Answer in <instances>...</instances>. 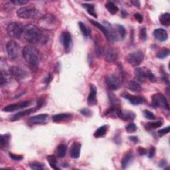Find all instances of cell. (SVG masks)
<instances>
[{
    "instance_id": "obj_26",
    "label": "cell",
    "mask_w": 170,
    "mask_h": 170,
    "mask_svg": "<svg viewBox=\"0 0 170 170\" xmlns=\"http://www.w3.org/2000/svg\"><path fill=\"white\" fill-rule=\"evenodd\" d=\"M89 21H90V22L92 24H93L94 26H95L96 27L98 28L99 30L102 32V33H103L105 35L106 37H107V33H108L107 29H106V27L104 25H101L100 23H99L98 22H97V21H95L93 19H89Z\"/></svg>"
},
{
    "instance_id": "obj_40",
    "label": "cell",
    "mask_w": 170,
    "mask_h": 170,
    "mask_svg": "<svg viewBox=\"0 0 170 170\" xmlns=\"http://www.w3.org/2000/svg\"><path fill=\"white\" fill-rule=\"evenodd\" d=\"M144 115L147 119H149V120H155V116L151 112L149 111V110H144Z\"/></svg>"
},
{
    "instance_id": "obj_4",
    "label": "cell",
    "mask_w": 170,
    "mask_h": 170,
    "mask_svg": "<svg viewBox=\"0 0 170 170\" xmlns=\"http://www.w3.org/2000/svg\"><path fill=\"white\" fill-rule=\"evenodd\" d=\"M22 24L17 22L11 23L8 27V34L11 38L21 39L24 30Z\"/></svg>"
},
{
    "instance_id": "obj_8",
    "label": "cell",
    "mask_w": 170,
    "mask_h": 170,
    "mask_svg": "<svg viewBox=\"0 0 170 170\" xmlns=\"http://www.w3.org/2000/svg\"><path fill=\"white\" fill-rule=\"evenodd\" d=\"M152 104L155 107H162L169 110V104L164 95L158 93L154 95L151 98Z\"/></svg>"
},
{
    "instance_id": "obj_11",
    "label": "cell",
    "mask_w": 170,
    "mask_h": 170,
    "mask_svg": "<svg viewBox=\"0 0 170 170\" xmlns=\"http://www.w3.org/2000/svg\"><path fill=\"white\" fill-rule=\"evenodd\" d=\"M104 25L106 27L108 31L107 37H106L107 39L111 42H118L119 41V37L114 28L108 22H107V21H104Z\"/></svg>"
},
{
    "instance_id": "obj_34",
    "label": "cell",
    "mask_w": 170,
    "mask_h": 170,
    "mask_svg": "<svg viewBox=\"0 0 170 170\" xmlns=\"http://www.w3.org/2000/svg\"><path fill=\"white\" fill-rule=\"evenodd\" d=\"M79 25L80 29L83 35V36L85 38H88V36H89V31H88V28L86 26V25L83 23V22H81V21H80V22L79 23Z\"/></svg>"
},
{
    "instance_id": "obj_42",
    "label": "cell",
    "mask_w": 170,
    "mask_h": 170,
    "mask_svg": "<svg viewBox=\"0 0 170 170\" xmlns=\"http://www.w3.org/2000/svg\"><path fill=\"white\" fill-rule=\"evenodd\" d=\"M146 73L147 79H149V80L151 81V82H155V81H156V78H155L154 74L152 73L150 70H148Z\"/></svg>"
},
{
    "instance_id": "obj_23",
    "label": "cell",
    "mask_w": 170,
    "mask_h": 170,
    "mask_svg": "<svg viewBox=\"0 0 170 170\" xmlns=\"http://www.w3.org/2000/svg\"><path fill=\"white\" fill-rule=\"evenodd\" d=\"M71 114L69 113H61V114H58L52 116L53 121L55 122H60L69 119L70 117H71Z\"/></svg>"
},
{
    "instance_id": "obj_6",
    "label": "cell",
    "mask_w": 170,
    "mask_h": 170,
    "mask_svg": "<svg viewBox=\"0 0 170 170\" xmlns=\"http://www.w3.org/2000/svg\"><path fill=\"white\" fill-rule=\"evenodd\" d=\"M105 83L106 86L110 90H116L120 87L121 80L118 76L114 74H108L105 77Z\"/></svg>"
},
{
    "instance_id": "obj_5",
    "label": "cell",
    "mask_w": 170,
    "mask_h": 170,
    "mask_svg": "<svg viewBox=\"0 0 170 170\" xmlns=\"http://www.w3.org/2000/svg\"><path fill=\"white\" fill-rule=\"evenodd\" d=\"M7 52L8 57L11 61H16L19 58L21 53V49L19 45L15 41H10L6 46Z\"/></svg>"
},
{
    "instance_id": "obj_16",
    "label": "cell",
    "mask_w": 170,
    "mask_h": 170,
    "mask_svg": "<svg viewBox=\"0 0 170 170\" xmlns=\"http://www.w3.org/2000/svg\"><path fill=\"white\" fill-rule=\"evenodd\" d=\"M122 97L128 100L131 104L134 105H139L144 103L145 102V99L142 97H139V96L131 95L130 94L125 93L123 94Z\"/></svg>"
},
{
    "instance_id": "obj_45",
    "label": "cell",
    "mask_w": 170,
    "mask_h": 170,
    "mask_svg": "<svg viewBox=\"0 0 170 170\" xmlns=\"http://www.w3.org/2000/svg\"><path fill=\"white\" fill-rule=\"evenodd\" d=\"M80 112L85 116L89 117L91 116V111L90 110H88V108H83L82 110H80Z\"/></svg>"
},
{
    "instance_id": "obj_2",
    "label": "cell",
    "mask_w": 170,
    "mask_h": 170,
    "mask_svg": "<svg viewBox=\"0 0 170 170\" xmlns=\"http://www.w3.org/2000/svg\"><path fill=\"white\" fill-rule=\"evenodd\" d=\"M23 58L32 67H36L41 61V53L38 49L32 45H27L23 49Z\"/></svg>"
},
{
    "instance_id": "obj_39",
    "label": "cell",
    "mask_w": 170,
    "mask_h": 170,
    "mask_svg": "<svg viewBox=\"0 0 170 170\" xmlns=\"http://www.w3.org/2000/svg\"><path fill=\"white\" fill-rule=\"evenodd\" d=\"M140 39L142 41H145L146 40V38H147V31H146V29L145 27L142 28L140 30Z\"/></svg>"
},
{
    "instance_id": "obj_38",
    "label": "cell",
    "mask_w": 170,
    "mask_h": 170,
    "mask_svg": "<svg viewBox=\"0 0 170 170\" xmlns=\"http://www.w3.org/2000/svg\"><path fill=\"white\" fill-rule=\"evenodd\" d=\"M117 28H118L120 37H121L122 39H124V38L126 35V30L124 28V27L121 25H117Z\"/></svg>"
},
{
    "instance_id": "obj_15",
    "label": "cell",
    "mask_w": 170,
    "mask_h": 170,
    "mask_svg": "<svg viewBox=\"0 0 170 170\" xmlns=\"http://www.w3.org/2000/svg\"><path fill=\"white\" fill-rule=\"evenodd\" d=\"M97 89L94 84H90V93L88 97V104L90 106H94L97 103Z\"/></svg>"
},
{
    "instance_id": "obj_1",
    "label": "cell",
    "mask_w": 170,
    "mask_h": 170,
    "mask_svg": "<svg viewBox=\"0 0 170 170\" xmlns=\"http://www.w3.org/2000/svg\"><path fill=\"white\" fill-rule=\"evenodd\" d=\"M21 39L30 44L44 45L47 43L48 41V37L47 35H45L37 27L33 25H27L24 27Z\"/></svg>"
},
{
    "instance_id": "obj_41",
    "label": "cell",
    "mask_w": 170,
    "mask_h": 170,
    "mask_svg": "<svg viewBox=\"0 0 170 170\" xmlns=\"http://www.w3.org/2000/svg\"><path fill=\"white\" fill-rule=\"evenodd\" d=\"M169 130H170V127L168 126L166 127H164V128H162L158 130V133L159 136H163L164 135H166V134H168L169 132Z\"/></svg>"
},
{
    "instance_id": "obj_7",
    "label": "cell",
    "mask_w": 170,
    "mask_h": 170,
    "mask_svg": "<svg viewBox=\"0 0 170 170\" xmlns=\"http://www.w3.org/2000/svg\"><path fill=\"white\" fill-rule=\"evenodd\" d=\"M144 56L143 53L140 51L131 53L126 56V60L132 66H138L143 61Z\"/></svg>"
},
{
    "instance_id": "obj_29",
    "label": "cell",
    "mask_w": 170,
    "mask_h": 170,
    "mask_svg": "<svg viewBox=\"0 0 170 170\" xmlns=\"http://www.w3.org/2000/svg\"><path fill=\"white\" fill-rule=\"evenodd\" d=\"M106 8L108 9V12L112 14V15H115V14L118 12L119 8L115 4L112 2H108L106 4Z\"/></svg>"
},
{
    "instance_id": "obj_53",
    "label": "cell",
    "mask_w": 170,
    "mask_h": 170,
    "mask_svg": "<svg viewBox=\"0 0 170 170\" xmlns=\"http://www.w3.org/2000/svg\"><path fill=\"white\" fill-rule=\"evenodd\" d=\"M131 3H132L133 5H134L135 6H136L137 8H140V3L139 1H132Z\"/></svg>"
},
{
    "instance_id": "obj_25",
    "label": "cell",
    "mask_w": 170,
    "mask_h": 170,
    "mask_svg": "<svg viewBox=\"0 0 170 170\" xmlns=\"http://www.w3.org/2000/svg\"><path fill=\"white\" fill-rule=\"evenodd\" d=\"M159 21H160L162 25L169 27L170 25V14L169 13L162 14V15L159 17Z\"/></svg>"
},
{
    "instance_id": "obj_44",
    "label": "cell",
    "mask_w": 170,
    "mask_h": 170,
    "mask_svg": "<svg viewBox=\"0 0 170 170\" xmlns=\"http://www.w3.org/2000/svg\"><path fill=\"white\" fill-rule=\"evenodd\" d=\"M7 83V78L6 76L4 75V74L3 73V72H1V74H0V84H1V86H3L5 84Z\"/></svg>"
},
{
    "instance_id": "obj_12",
    "label": "cell",
    "mask_w": 170,
    "mask_h": 170,
    "mask_svg": "<svg viewBox=\"0 0 170 170\" xmlns=\"http://www.w3.org/2000/svg\"><path fill=\"white\" fill-rule=\"evenodd\" d=\"M61 42L65 49V50L69 51L72 48L73 40L71 35L67 31H63L61 35Z\"/></svg>"
},
{
    "instance_id": "obj_13",
    "label": "cell",
    "mask_w": 170,
    "mask_h": 170,
    "mask_svg": "<svg viewBox=\"0 0 170 170\" xmlns=\"http://www.w3.org/2000/svg\"><path fill=\"white\" fill-rule=\"evenodd\" d=\"M104 59L106 61L109 63L114 62L118 56V52L115 49L112 47H107L104 51Z\"/></svg>"
},
{
    "instance_id": "obj_14",
    "label": "cell",
    "mask_w": 170,
    "mask_h": 170,
    "mask_svg": "<svg viewBox=\"0 0 170 170\" xmlns=\"http://www.w3.org/2000/svg\"><path fill=\"white\" fill-rule=\"evenodd\" d=\"M48 117L49 116L47 114H38L30 117L29 118V122L33 124H45L47 123Z\"/></svg>"
},
{
    "instance_id": "obj_49",
    "label": "cell",
    "mask_w": 170,
    "mask_h": 170,
    "mask_svg": "<svg viewBox=\"0 0 170 170\" xmlns=\"http://www.w3.org/2000/svg\"><path fill=\"white\" fill-rule=\"evenodd\" d=\"M138 154H140V155H146L147 154V150L145 148H139L138 150Z\"/></svg>"
},
{
    "instance_id": "obj_28",
    "label": "cell",
    "mask_w": 170,
    "mask_h": 170,
    "mask_svg": "<svg viewBox=\"0 0 170 170\" xmlns=\"http://www.w3.org/2000/svg\"><path fill=\"white\" fill-rule=\"evenodd\" d=\"M66 150L67 148L65 144H60L57 147V150H56L58 157L60 158H65L66 154Z\"/></svg>"
},
{
    "instance_id": "obj_3",
    "label": "cell",
    "mask_w": 170,
    "mask_h": 170,
    "mask_svg": "<svg viewBox=\"0 0 170 170\" xmlns=\"http://www.w3.org/2000/svg\"><path fill=\"white\" fill-rule=\"evenodd\" d=\"M17 15L21 19H35L40 16V12L35 7L29 5L20 8L17 10Z\"/></svg>"
},
{
    "instance_id": "obj_50",
    "label": "cell",
    "mask_w": 170,
    "mask_h": 170,
    "mask_svg": "<svg viewBox=\"0 0 170 170\" xmlns=\"http://www.w3.org/2000/svg\"><path fill=\"white\" fill-rule=\"evenodd\" d=\"M129 139L132 141H133V142H134V143H137L138 141H139V140H138V137H136V136H131V137H129Z\"/></svg>"
},
{
    "instance_id": "obj_36",
    "label": "cell",
    "mask_w": 170,
    "mask_h": 170,
    "mask_svg": "<svg viewBox=\"0 0 170 170\" xmlns=\"http://www.w3.org/2000/svg\"><path fill=\"white\" fill-rule=\"evenodd\" d=\"M30 168L34 170H42L45 167L44 165L41 164L39 162H33L30 164Z\"/></svg>"
},
{
    "instance_id": "obj_19",
    "label": "cell",
    "mask_w": 170,
    "mask_h": 170,
    "mask_svg": "<svg viewBox=\"0 0 170 170\" xmlns=\"http://www.w3.org/2000/svg\"><path fill=\"white\" fill-rule=\"evenodd\" d=\"M81 144L78 142H74L71 148H70V157L73 159H77L80 156Z\"/></svg>"
},
{
    "instance_id": "obj_24",
    "label": "cell",
    "mask_w": 170,
    "mask_h": 170,
    "mask_svg": "<svg viewBox=\"0 0 170 170\" xmlns=\"http://www.w3.org/2000/svg\"><path fill=\"white\" fill-rule=\"evenodd\" d=\"M108 129V126L106 125L100 127L99 128H98L95 131V132L94 134V136L97 138L103 137L105 134L107 133Z\"/></svg>"
},
{
    "instance_id": "obj_31",
    "label": "cell",
    "mask_w": 170,
    "mask_h": 170,
    "mask_svg": "<svg viewBox=\"0 0 170 170\" xmlns=\"http://www.w3.org/2000/svg\"><path fill=\"white\" fill-rule=\"evenodd\" d=\"M82 5H83V8H84L85 9H87V12L89 13L90 15L93 16L94 17H96V18H97V13H96V12H95L94 5L88 4V3H83Z\"/></svg>"
},
{
    "instance_id": "obj_32",
    "label": "cell",
    "mask_w": 170,
    "mask_h": 170,
    "mask_svg": "<svg viewBox=\"0 0 170 170\" xmlns=\"http://www.w3.org/2000/svg\"><path fill=\"white\" fill-rule=\"evenodd\" d=\"M163 124V122L162 121H158L155 122H149L146 124V128L147 130H151V129H156L158 127H161Z\"/></svg>"
},
{
    "instance_id": "obj_21",
    "label": "cell",
    "mask_w": 170,
    "mask_h": 170,
    "mask_svg": "<svg viewBox=\"0 0 170 170\" xmlns=\"http://www.w3.org/2000/svg\"><path fill=\"white\" fill-rule=\"evenodd\" d=\"M133 160V155L131 152H127V154H125L124 156L123 157L121 161V165L122 168L123 169H126L128 165L131 164V162Z\"/></svg>"
},
{
    "instance_id": "obj_47",
    "label": "cell",
    "mask_w": 170,
    "mask_h": 170,
    "mask_svg": "<svg viewBox=\"0 0 170 170\" xmlns=\"http://www.w3.org/2000/svg\"><path fill=\"white\" fill-rule=\"evenodd\" d=\"M155 154V148L154 147H151L150 150H149L148 153V158H153Z\"/></svg>"
},
{
    "instance_id": "obj_17",
    "label": "cell",
    "mask_w": 170,
    "mask_h": 170,
    "mask_svg": "<svg viewBox=\"0 0 170 170\" xmlns=\"http://www.w3.org/2000/svg\"><path fill=\"white\" fill-rule=\"evenodd\" d=\"M38 109H39V108L37 106L36 108L27 109V110H23V111L19 112L18 113H17V114H14L12 117V118H10V120H11V121H16V120H18L19 119L23 118V117H24V116H29V114H31V113L35 112Z\"/></svg>"
},
{
    "instance_id": "obj_18",
    "label": "cell",
    "mask_w": 170,
    "mask_h": 170,
    "mask_svg": "<svg viewBox=\"0 0 170 170\" xmlns=\"http://www.w3.org/2000/svg\"><path fill=\"white\" fill-rule=\"evenodd\" d=\"M154 36L159 41H165L168 38V32L164 29H157L154 31Z\"/></svg>"
},
{
    "instance_id": "obj_43",
    "label": "cell",
    "mask_w": 170,
    "mask_h": 170,
    "mask_svg": "<svg viewBox=\"0 0 170 170\" xmlns=\"http://www.w3.org/2000/svg\"><path fill=\"white\" fill-rule=\"evenodd\" d=\"M9 156L14 161H21L23 159V157L21 155H16L13 153H9Z\"/></svg>"
},
{
    "instance_id": "obj_33",
    "label": "cell",
    "mask_w": 170,
    "mask_h": 170,
    "mask_svg": "<svg viewBox=\"0 0 170 170\" xmlns=\"http://www.w3.org/2000/svg\"><path fill=\"white\" fill-rule=\"evenodd\" d=\"M10 138H11V136H10L9 134H3V135L2 136V138H1V147L2 148H3V147L6 148L8 146Z\"/></svg>"
},
{
    "instance_id": "obj_27",
    "label": "cell",
    "mask_w": 170,
    "mask_h": 170,
    "mask_svg": "<svg viewBox=\"0 0 170 170\" xmlns=\"http://www.w3.org/2000/svg\"><path fill=\"white\" fill-rule=\"evenodd\" d=\"M135 74L137 79L139 81H141V82H144V81L146 80V79H147L146 73H145L141 68L136 69L135 70Z\"/></svg>"
},
{
    "instance_id": "obj_48",
    "label": "cell",
    "mask_w": 170,
    "mask_h": 170,
    "mask_svg": "<svg viewBox=\"0 0 170 170\" xmlns=\"http://www.w3.org/2000/svg\"><path fill=\"white\" fill-rule=\"evenodd\" d=\"M11 2L16 5H23L27 3L28 1H22V0H12Z\"/></svg>"
},
{
    "instance_id": "obj_46",
    "label": "cell",
    "mask_w": 170,
    "mask_h": 170,
    "mask_svg": "<svg viewBox=\"0 0 170 170\" xmlns=\"http://www.w3.org/2000/svg\"><path fill=\"white\" fill-rule=\"evenodd\" d=\"M134 17H135L136 20L137 21H138V22H139L140 23H142L144 17H143V16H142V15H141V14H140L139 13H136L135 15H134Z\"/></svg>"
},
{
    "instance_id": "obj_35",
    "label": "cell",
    "mask_w": 170,
    "mask_h": 170,
    "mask_svg": "<svg viewBox=\"0 0 170 170\" xmlns=\"http://www.w3.org/2000/svg\"><path fill=\"white\" fill-rule=\"evenodd\" d=\"M170 51L168 49H163L157 53V57L159 59H164L169 56Z\"/></svg>"
},
{
    "instance_id": "obj_52",
    "label": "cell",
    "mask_w": 170,
    "mask_h": 170,
    "mask_svg": "<svg viewBox=\"0 0 170 170\" xmlns=\"http://www.w3.org/2000/svg\"><path fill=\"white\" fill-rule=\"evenodd\" d=\"M166 165H167V162L165 161V160H162L159 163V167L164 168V167H165Z\"/></svg>"
},
{
    "instance_id": "obj_51",
    "label": "cell",
    "mask_w": 170,
    "mask_h": 170,
    "mask_svg": "<svg viewBox=\"0 0 170 170\" xmlns=\"http://www.w3.org/2000/svg\"><path fill=\"white\" fill-rule=\"evenodd\" d=\"M52 79V76H51V74H49L48 75H47V79H45V82L47 83V84H49V83L51 82V80Z\"/></svg>"
},
{
    "instance_id": "obj_30",
    "label": "cell",
    "mask_w": 170,
    "mask_h": 170,
    "mask_svg": "<svg viewBox=\"0 0 170 170\" xmlns=\"http://www.w3.org/2000/svg\"><path fill=\"white\" fill-rule=\"evenodd\" d=\"M47 159L52 169H59V168L57 166V159H56L55 155H49Z\"/></svg>"
},
{
    "instance_id": "obj_9",
    "label": "cell",
    "mask_w": 170,
    "mask_h": 170,
    "mask_svg": "<svg viewBox=\"0 0 170 170\" xmlns=\"http://www.w3.org/2000/svg\"><path fill=\"white\" fill-rule=\"evenodd\" d=\"M31 103V101H23L21 102H17V103H14L5 106L4 108L2 109V111L10 112L18 110L20 109H23L29 106Z\"/></svg>"
},
{
    "instance_id": "obj_22",
    "label": "cell",
    "mask_w": 170,
    "mask_h": 170,
    "mask_svg": "<svg viewBox=\"0 0 170 170\" xmlns=\"http://www.w3.org/2000/svg\"><path fill=\"white\" fill-rule=\"evenodd\" d=\"M127 88L131 91L136 92V93H139V92H141V90H142L141 85L135 80L130 81L127 84Z\"/></svg>"
},
{
    "instance_id": "obj_10",
    "label": "cell",
    "mask_w": 170,
    "mask_h": 170,
    "mask_svg": "<svg viewBox=\"0 0 170 170\" xmlns=\"http://www.w3.org/2000/svg\"><path fill=\"white\" fill-rule=\"evenodd\" d=\"M9 74L17 80H23L27 76V73L19 66H12L9 69Z\"/></svg>"
},
{
    "instance_id": "obj_20",
    "label": "cell",
    "mask_w": 170,
    "mask_h": 170,
    "mask_svg": "<svg viewBox=\"0 0 170 170\" xmlns=\"http://www.w3.org/2000/svg\"><path fill=\"white\" fill-rule=\"evenodd\" d=\"M117 116H118L119 118H120L121 119L125 120H133L136 118L135 113L130 112V111L123 112L120 109L118 111Z\"/></svg>"
},
{
    "instance_id": "obj_37",
    "label": "cell",
    "mask_w": 170,
    "mask_h": 170,
    "mask_svg": "<svg viewBox=\"0 0 170 170\" xmlns=\"http://www.w3.org/2000/svg\"><path fill=\"white\" fill-rule=\"evenodd\" d=\"M126 130L128 133L135 132L137 130V126L134 123H130L126 126Z\"/></svg>"
}]
</instances>
